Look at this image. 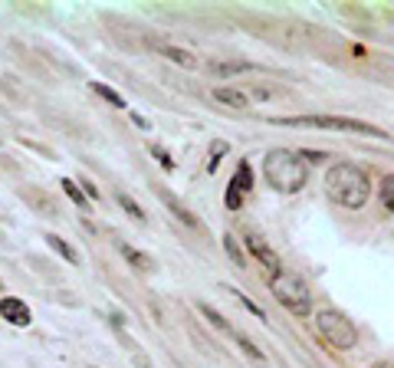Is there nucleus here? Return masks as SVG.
I'll use <instances>...</instances> for the list:
<instances>
[{"mask_svg":"<svg viewBox=\"0 0 394 368\" xmlns=\"http://www.w3.org/2000/svg\"><path fill=\"white\" fill-rule=\"evenodd\" d=\"M326 194L335 204L358 211V207H365V201L371 197V181H368V175L358 164H348V162L332 164L326 175Z\"/></svg>","mask_w":394,"mask_h":368,"instance_id":"1","label":"nucleus"},{"mask_svg":"<svg viewBox=\"0 0 394 368\" xmlns=\"http://www.w3.org/2000/svg\"><path fill=\"white\" fill-rule=\"evenodd\" d=\"M263 175H266L273 191H279V194H296L309 181L302 155L293 148H273L266 155V162H263Z\"/></svg>","mask_w":394,"mask_h":368,"instance_id":"2","label":"nucleus"},{"mask_svg":"<svg viewBox=\"0 0 394 368\" xmlns=\"http://www.w3.org/2000/svg\"><path fill=\"white\" fill-rule=\"evenodd\" d=\"M266 122L286 125V128H332V132H352V135L365 138H388V132L378 125L362 122V119H345V115H283V119L270 115Z\"/></svg>","mask_w":394,"mask_h":368,"instance_id":"3","label":"nucleus"},{"mask_svg":"<svg viewBox=\"0 0 394 368\" xmlns=\"http://www.w3.org/2000/svg\"><path fill=\"white\" fill-rule=\"evenodd\" d=\"M270 293L276 296V302H283L293 316H309V309H313V293H309V287L302 283V276H296V273L279 270L270 280Z\"/></svg>","mask_w":394,"mask_h":368,"instance_id":"4","label":"nucleus"},{"mask_svg":"<svg viewBox=\"0 0 394 368\" xmlns=\"http://www.w3.org/2000/svg\"><path fill=\"white\" fill-rule=\"evenodd\" d=\"M315 329H319V336H322L328 345H335V349H342V352H348V349L358 345L355 322L342 313V309H332V306L319 309V316H315Z\"/></svg>","mask_w":394,"mask_h":368,"instance_id":"5","label":"nucleus"},{"mask_svg":"<svg viewBox=\"0 0 394 368\" xmlns=\"http://www.w3.org/2000/svg\"><path fill=\"white\" fill-rule=\"evenodd\" d=\"M244 244H246V250H250V253H253V257H257L259 263H263V267L273 273V276L283 270V263H279V257H276V250L266 244V237H263V233L246 231V240H244Z\"/></svg>","mask_w":394,"mask_h":368,"instance_id":"6","label":"nucleus"},{"mask_svg":"<svg viewBox=\"0 0 394 368\" xmlns=\"http://www.w3.org/2000/svg\"><path fill=\"white\" fill-rule=\"evenodd\" d=\"M0 316H3L10 326H20V329L30 326V319H33V316H30V306L23 300H17V296H3V300H0Z\"/></svg>","mask_w":394,"mask_h":368,"instance_id":"7","label":"nucleus"},{"mask_svg":"<svg viewBox=\"0 0 394 368\" xmlns=\"http://www.w3.org/2000/svg\"><path fill=\"white\" fill-rule=\"evenodd\" d=\"M233 194H250L253 191V171H250V162H240L237 164V171H233V177H230V184H227Z\"/></svg>","mask_w":394,"mask_h":368,"instance_id":"8","label":"nucleus"},{"mask_svg":"<svg viewBox=\"0 0 394 368\" xmlns=\"http://www.w3.org/2000/svg\"><path fill=\"white\" fill-rule=\"evenodd\" d=\"M214 99H217L220 106H230V109H246V106H250V99H246L240 89H230V86H217V89H214Z\"/></svg>","mask_w":394,"mask_h":368,"instance_id":"9","label":"nucleus"},{"mask_svg":"<svg viewBox=\"0 0 394 368\" xmlns=\"http://www.w3.org/2000/svg\"><path fill=\"white\" fill-rule=\"evenodd\" d=\"M43 240H46V244L53 246V250H56V253H59L63 260H66V263H72V267H79V253H76V250H72V246H69L66 240H63V237H56V233H46Z\"/></svg>","mask_w":394,"mask_h":368,"instance_id":"10","label":"nucleus"},{"mask_svg":"<svg viewBox=\"0 0 394 368\" xmlns=\"http://www.w3.org/2000/svg\"><path fill=\"white\" fill-rule=\"evenodd\" d=\"M171 63H177V66H184V69H197V56L188 53V50H181V46H164L161 50Z\"/></svg>","mask_w":394,"mask_h":368,"instance_id":"11","label":"nucleus"},{"mask_svg":"<svg viewBox=\"0 0 394 368\" xmlns=\"http://www.w3.org/2000/svg\"><path fill=\"white\" fill-rule=\"evenodd\" d=\"M210 69H214L217 76H237V72H250L253 63H246V59H233V63H210Z\"/></svg>","mask_w":394,"mask_h":368,"instance_id":"12","label":"nucleus"},{"mask_svg":"<svg viewBox=\"0 0 394 368\" xmlns=\"http://www.w3.org/2000/svg\"><path fill=\"white\" fill-rule=\"evenodd\" d=\"M119 250H122V257L128 260V263H132L135 270H148V267H151L148 257H145V253H138V250H135L132 244H125V240H122V244H119Z\"/></svg>","mask_w":394,"mask_h":368,"instance_id":"13","label":"nucleus"},{"mask_svg":"<svg viewBox=\"0 0 394 368\" xmlns=\"http://www.w3.org/2000/svg\"><path fill=\"white\" fill-rule=\"evenodd\" d=\"M164 197V204L171 207V214H175L177 220H181V224H188V227H197V217H194V214H190V211H184V207L177 204L175 197H171V194H161Z\"/></svg>","mask_w":394,"mask_h":368,"instance_id":"14","label":"nucleus"},{"mask_svg":"<svg viewBox=\"0 0 394 368\" xmlns=\"http://www.w3.org/2000/svg\"><path fill=\"white\" fill-rule=\"evenodd\" d=\"M92 93H95V96H102V99H106V102H112L115 109H125V99L119 96L115 89H109L106 82H92Z\"/></svg>","mask_w":394,"mask_h":368,"instance_id":"15","label":"nucleus"},{"mask_svg":"<svg viewBox=\"0 0 394 368\" xmlns=\"http://www.w3.org/2000/svg\"><path fill=\"white\" fill-rule=\"evenodd\" d=\"M224 250L230 253L233 267H240V270H244V267H246V260H244V253H240V246H237V240H233L230 233H224Z\"/></svg>","mask_w":394,"mask_h":368,"instance_id":"16","label":"nucleus"},{"mask_svg":"<svg viewBox=\"0 0 394 368\" xmlns=\"http://www.w3.org/2000/svg\"><path fill=\"white\" fill-rule=\"evenodd\" d=\"M63 191H66V197L72 201V204H79V207H86V201H89V197L79 191V184H76V181H69V177H63Z\"/></svg>","mask_w":394,"mask_h":368,"instance_id":"17","label":"nucleus"},{"mask_svg":"<svg viewBox=\"0 0 394 368\" xmlns=\"http://www.w3.org/2000/svg\"><path fill=\"white\" fill-rule=\"evenodd\" d=\"M381 204L388 211H394V175L381 177Z\"/></svg>","mask_w":394,"mask_h":368,"instance_id":"18","label":"nucleus"},{"mask_svg":"<svg viewBox=\"0 0 394 368\" xmlns=\"http://www.w3.org/2000/svg\"><path fill=\"white\" fill-rule=\"evenodd\" d=\"M197 309H201V313H204L207 319H210V322H214V326H217V329H224V332H233V329H230V322H227V319H224V316H220L217 309H210L207 302H201Z\"/></svg>","mask_w":394,"mask_h":368,"instance_id":"19","label":"nucleus"},{"mask_svg":"<svg viewBox=\"0 0 394 368\" xmlns=\"http://www.w3.org/2000/svg\"><path fill=\"white\" fill-rule=\"evenodd\" d=\"M119 204L125 207V214H128L132 220H145V211H141V207H138L135 201L128 197V194H119Z\"/></svg>","mask_w":394,"mask_h":368,"instance_id":"20","label":"nucleus"},{"mask_svg":"<svg viewBox=\"0 0 394 368\" xmlns=\"http://www.w3.org/2000/svg\"><path fill=\"white\" fill-rule=\"evenodd\" d=\"M233 339L240 342V349H244L246 355H250V358H253V362H263V352H259L257 345H253V342L246 339V336H240V332H233Z\"/></svg>","mask_w":394,"mask_h":368,"instance_id":"21","label":"nucleus"},{"mask_svg":"<svg viewBox=\"0 0 394 368\" xmlns=\"http://www.w3.org/2000/svg\"><path fill=\"white\" fill-rule=\"evenodd\" d=\"M230 293H233V296H237V300H240V302H244V306H246V309H250V313H253V316H257V319H266V313H263V309H259V306H257V302H253V300H250L246 293H240V289H230Z\"/></svg>","mask_w":394,"mask_h":368,"instance_id":"22","label":"nucleus"},{"mask_svg":"<svg viewBox=\"0 0 394 368\" xmlns=\"http://www.w3.org/2000/svg\"><path fill=\"white\" fill-rule=\"evenodd\" d=\"M151 155L158 158V164H161L164 171H175V162H171V155L161 148V145H151Z\"/></svg>","mask_w":394,"mask_h":368,"instance_id":"23","label":"nucleus"},{"mask_svg":"<svg viewBox=\"0 0 394 368\" xmlns=\"http://www.w3.org/2000/svg\"><path fill=\"white\" fill-rule=\"evenodd\" d=\"M227 151V142H214L210 145V164H207V171H217V158Z\"/></svg>","mask_w":394,"mask_h":368,"instance_id":"24","label":"nucleus"},{"mask_svg":"<svg viewBox=\"0 0 394 368\" xmlns=\"http://www.w3.org/2000/svg\"><path fill=\"white\" fill-rule=\"evenodd\" d=\"M299 155H302V162H306V158H309V162H328L326 151H309V148H302Z\"/></svg>","mask_w":394,"mask_h":368,"instance_id":"25","label":"nucleus"},{"mask_svg":"<svg viewBox=\"0 0 394 368\" xmlns=\"http://www.w3.org/2000/svg\"><path fill=\"white\" fill-rule=\"evenodd\" d=\"M132 122L138 125V128H145V132H148L151 125H148V119H145V115H132Z\"/></svg>","mask_w":394,"mask_h":368,"instance_id":"26","label":"nucleus"},{"mask_svg":"<svg viewBox=\"0 0 394 368\" xmlns=\"http://www.w3.org/2000/svg\"><path fill=\"white\" fill-rule=\"evenodd\" d=\"M0 293H3V283H0Z\"/></svg>","mask_w":394,"mask_h":368,"instance_id":"27","label":"nucleus"}]
</instances>
